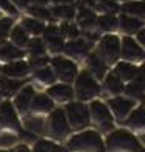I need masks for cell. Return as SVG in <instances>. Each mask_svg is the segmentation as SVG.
Listing matches in <instances>:
<instances>
[{
	"label": "cell",
	"instance_id": "6da1fadb",
	"mask_svg": "<svg viewBox=\"0 0 145 152\" xmlns=\"http://www.w3.org/2000/svg\"><path fill=\"white\" fill-rule=\"evenodd\" d=\"M66 149L70 152H105V141L98 130L83 129L67 138Z\"/></svg>",
	"mask_w": 145,
	"mask_h": 152
},
{
	"label": "cell",
	"instance_id": "7a4b0ae2",
	"mask_svg": "<svg viewBox=\"0 0 145 152\" xmlns=\"http://www.w3.org/2000/svg\"><path fill=\"white\" fill-rule=\"evenodd\" d=\"M105 149L109 152H139L142 149V144L128 129H113L105 140Z\"/></svg>",
	"mask_w": 145,
	"mask_h": 152
},
{
	"label": "cell",
	"instance_id": "3957f363",
	"mask_svg": "<svg viewBox=\"0 0 145 152\" xmlns=\"http://www.w3.org/2000/svg\"><path fill=\"white\" fill-rule=\"evenodd\" d=\"M74 93L76 100H83V102H91V100L97 99L100 93H102V85L100 82L89 72L86 67L80 69L76 78L74 80Z\"/></svg>",
	"mask_w": 145,
	"mask_h": 152
},
{
	"label": "cell",
	"instance_id": "277c9868",
	"mask_svg": "<svg viewBox=\"0 0 145 152\" xmlns=\"http://www.w3.org/2000/svg\"><path fill=\"white\" fill-rule=\"evenodd\" d=\"M45 122H47V137L55 140V141L64 140L72 132L70 124L64 111V107H55L45 116Z\"/></svg>",
	"mask_w": 145,
	"mask_h": 152
},
{
	"label": "cell",
	"instance_id": "5b68a950",
	"mask_svg": "<svg viewBox=\"0 0 145 152\" xmlns=\"http://www.w3.org/2000/svg\"><path fill=\"white\" fill-rule=\"evenodd\" d=\"M64 111L74 132H80L91 124V111H89L87 102L74 99L64 105Z\"/></svg>",
	"mask_w": 145,
	"mask_h": 152
},
{
	"label": "cell",
	"instance_id": "8992f818",
	"mask_svg": "<svg viewBox=\"0 0 145 152\" xmlns=\"http://www.w3.org/2000/svg\"><path fill=\"white\" fill-rule=\"evenodd\" d=\"M95 52L100 58L106 61L108 66H114L120 60V36L115 33H105L98 39Z\"/></svg>",
	"mask_w": 145,
	"mask_h": 152
},
{
	"label": "cell",
	"instance_id": "52a82bcc",
	"mask_svg": "<svg viewBox=\"0 0 145 152\" xmlns=\"http://www.w3.org/2000/svg\"><path fill=\"white\" fill-rule=\"evenodd\" d=\"M50 66L53 67L58 82H64V83H74L78 72H80V67H78L76 61L66 57L63 53L50 57Z\"/></svg>",
	"mask_w": 145,
	"mask_h": 152
},
{
	"label": "cell",
	"instance_id": "ba28073f",
	"mask_svg": "<svg viewBox=\"0 0 145 152\" xmlns=\"http://www.w3.org/2000/svg\"><path fill=\"white\" fill-rule=\"evenodd\" d=\"M89 111H91V121L98 127V130L111 132L114 129V116L111 113L108 104L94 99L89 104Z\"/></svg>",
	"mask_w": 145,
	"mask_h": 152
},
{
	"label": "cell",
	"instance_id": "9c48e42d",
	"mask_svg": "<svg viewBox=\"0 0 145 152\" xmlns=\"http://www.w3.org/2000/svg\"><path fill=\"white\" fill-rule=\"evenodd\" d=\"M0 127L2 130H9L14 133L22 132V118L17 113L11 99H3L0 102Z\"/></svg>",
	"mask_w": 145,
	"mask_h": 152
},
{
	"label": "cell",
	"instance_id": "30bf717a",
	"mask_svg": "<svg viewBox=\"0 0 145 152\" xmlns=\"http://www.w3.org/2000/svg\"><path fill=\"white\" fill-rule=\"evenodd\" d=\"M120 60L130 63H142L145 60V50L136 41V38L130 35L120 38Z\"/></svg>",
	"mask_w": 145,
	"mask_h": 152
},
{
	"label": "cell",
	"instance_id": "8fae6325",
	"mask_svg": "<svg viewBox=\"0 0 145 152\" xmlns=\"http://www.w3.org/2000/svg\"><path fill=\"white\" fill-rule=\"evenodd\" d=\"M31 66L27 58H20V60H14L9 63H3L0 74L6 75L9 78H16V80H25L31 75Z\"/></svg>",
	"mask_w": 145,
	"mask_h": 152
},
{
	"label": "cell",
	"instance_id": "7c38bea8",
	"mask_svg": "<svg viewBox=\"0 0 145 152\" xmlns=\"http://www.w3.org/2000/svg\"><path fill=\"white\" fill-rule=\"evenodd\" d=\"M35 93H36L35 85L25 83V85L13 96L11 102H13V105L16 107V110H17V113L20 115V118L30 113V107H31L33 97H35Z\"/></svg>",
	"mask_w": 145,
	"mask_h": 152
},
{
	"label": "cell",
	"instance_id": "4fadbf2b",
	"mask_svg": "<svg viewBox=\"0 0 145 152\" xmlns=\"http://www.w3.org/2000/svg\"><path fill=\"white\" fill-rule=\"evenodd\" d=\"M108 107L114 116V119L125 121L128 118V115L133 111V108L136 107V99L122 97V96H113L108 100Z\"/></svg>",
	"mask_w": 145,
	"mask_h": 152
},
{
	"label": "cell",
	"instance_id": "5bb4252c",
	"mask_svg": "<svg viewBox=\"0 0 145 152\" xmlns=\"http://www.w3.org/2000/svg\"><path fill=\"white\" fill-rule=\"evenodd\" d=\"M92 42L89 39H83V38H75V39H67L64 46V52L63 55L69 57L72 60H84L87 57V53L91 52Z\"/></svg>",
	"mask_w": 145,
	"mask_h": 152
},
{
	"label": "cell",
	"instance_id": "9a60e30c",
	"mask_svg": "<svg viewBox=\"0 0 145 152\" xmlns=\"http://www.w3.org/2000/svg\"><path fill=\"white\" fill-rule=\"evenodd\" d=\"M45 93L55 100V104H59V105H66L67 102L75 99L74 85H72V83L56 82V83H53V85L47 86Z\"/></svg>",
	"mask_w": 145,
	"mask_h": 152
},
{
	"label": "cell",
	"instance_id": "2e32d148",
	"mask_svg": "<svg viewBox=\"0 0 145 152\" xmlns=\"http://www.w3.org/2000/svg\"><path fill=\"white\" fill-rule=\"evenodd\" d=\"M84 63H86V69L91 72L98 82H102L105 78V75L109 72V66L106 64V61L103 58H100L95 50H91V52L87 53V57L84 58Z\"/></svg>",
	"mask_w": 145,
	"mask_h": 152
},
{
	"label": "cell",
	"instance_id": "e0dca14e",
	"mask_svg": "<svg viewBox=\"0 0 145 152\" xmlns=\"http://www.w3.org/2000/svg\"><path fill=\"white\" fill-rule=\"evenodd\" d=\"M56 104L50 96L44 91V93H35V97L31 100V107H30V113L31 115H39V116H47L52 111Z\"/></svg>",
	"mask_w": 145,
	"mask_h": 152
},
{
	"label": "cell",
	"instance_id": "ac0fdd59",
	"mask_svg": "<svg viewBox=\"0 0 145 152\" xmlns=\"http://www.w3.org/2000/svg\"><path fill=\"white\" fill-rule=\"evenodd\" d=\"M97 13L94 11L92 8H87V7H81L78 10V13L75 16L76 19V25L80 27L81 31H94L97 28Z\"/></svg>",
	"mask_w": 145,
	"mask_h": 152
},
{
	"label": "cell",
	"instance_id": "d6986e66",
	"mask_svg": "<svg viewBox=\"0 0 145 152\" xmlns=\"http://www.w3.org/2000/svg\"><path fill=\"white\" fill-rule=\"evenodd\" d=\"M123 93L128 97L136 99V100L144 97V94H145V67L139 71V74L131 82H128V85H125Z\"/></svg>",
	"mask_w": 145,
	"mask_h": 152
},
{
	"label": "cell",
	"instance_id": "ffe728a7",
	"mask_svg": "<svg viewBox=\"0 0 145 152\" xmlns=\"http://www.w3.org/2000/svg\"><path fill=\"white\" fill-rule=\"evenodd\" d=\"M27 58L25 49H20L17 46H14L11 41H5L0 44V63H9L14 60Z\"/></svg>",
	"mask_w": 145,
	"mask_h": 152
},
{
	"label": "cell",
	"instance_id": "44dd1931",
	"mask_svg": "<svg viewBox=\"0 0 145 152\" xmlns=\"http://www.w3.org/2000/svg\"><path fill=\"white\" fill-rule=\"evenodd\" d=\"M139 71H141V67H139L136 63H130V61H123V60L117 61V63L114 64V69H113L114 74L119 78H122L125 83L131 82L133 78L139 74Z\"/></svg>",
	"mask_w": 145,
	"mask_h": 152
},
{
	"label": "cell",
	"instance_id": "7402d4cb",
	"mask_svg": "<svg viewBox=\"0 0 145 152\" xmlns=\"http://www.w3.org/2000/svg\"><path fill=\"white\" fill-rule=\"evenodd\" d=\"M144 27V20L139 19V18H134L131 14H125L122 13L119 16V30L123 33V35H136Z\"/></svg>",
	"mask_w": 145,
	"mask_h": 152
},
{
	"label": "cell",
	"instance_id": "603a6c76",
	"mask_svg": "<svg viewBox=\"0 0 145 152\" xmlns=\"http://www.w3.org/2000/svg\"><path fill=\"white\" fill-rule=\"evenodd\" d=\"M22 127L28 129L33 133L38 135H47V122L45 116H39V115H25L22 116Z\"/></svg>",
	"mask_w": 145,
	"mask_h": 152
},
{
	"label": "cell",
	"instance_id": "cb8c5ba5",
	"mask_svg": "<svg viewBox=\"0 0 145 152\" xmlns=\"http://www.w3.org/2000/svg\"><path fill=\"white\" fill-rule=\"evenodd\" d=\"M125 124L131 130H137V132L144 133L145 132V105L134 107L133 111L125 119Z\"/></svg>",
	"mask_w": 145,
	"mask_h": 152
},
{
	"label": "cell",
	"instance_id": "d4e9b609",
	"mask_svg": "<svg viewBox=\"0 0 145 152\" xmlns=\"http://www.w3.org/2000/svg\"><path fill=\"white\" fill-rule=\"evenodd\" d=\"M31 77H33V80H35L36 83H39V85H42V86H50V85H53V83L58 82L56 74H55L53 67L50 64L35 69L31 72Z\"/></svg>",
	"mask_w": 145,
	"mask_h": 152
},
{
	"label": "cell",
	"instance_id": "484cf974",
	"mask_svg": "<svg viewBox=\"0 0 145 152\" xmlns=\"http://www.w3.org/2000/svg\"><path fill=\"white\" fill-rule=\"evenodd\" d=\"M24 85V80H16V78H9L0 74V96L3 99H11Z\"/></svg>",
	"mask_w": 145,
	"mask_h": 152
},
{
	"label": "cell",
	"instance_id": "4316f807",
	"mask_svg": "<svg viewBox=\"0 0 145 152\" xmlns=\"http://www.w3.org/2000/svg\"><path fill=\"white\" fill-rule=\"evenodd\" d=\"M48 8L52 18L59 22H70L76 16V8L74 5H50Z\"/></svg>",
	"mask_w": 145,
	"mask_h": 152
},
{
	"label": "cell",
	"instance_id": "83f0119b",
	"mask_svg": "<svg viewBox=\"0 0 145 152\" xmlns=\"http://www.w3.org/2000/svg\"><path fill=\"white\" fill-rule=\"evenodd\" d=\"M102 82H103V89L111 96H120L125 91V82L117 77L113 71L108 72Z\"/></svg>",
	"mask_w": 145,
	"mask_h": 152
},
{
	"label": "cell",
	"instance_id": "f1b7e54d",
	"mask_svg": "<svg viewBox=\"0 0 145 152\" xmlns=\"http://www.w3.org/2000/svg\"><path fill=\"white\" fill-rule=\"evenodd\" d=\"M19 24L24 27V30L28 33L30 36H42V33L44 30H45V22H42V20H39V19H35V18H31V16H22L20 20H19Z\"/></svg>",
	"mask_w": 145,
	"mask_h": 152
},
{
	"label": "cell",
	"instance_id": "f546056e",
	"mask_svg": "<svg viewBox=\"0 0 145 152\" xmlns=\"http://www.w3.org/2000/svg\"><path fill=\"white\" fill-rule=\"evenodd\" d=\"M31 152H67V149L52 138H39L31 146Z\"/></svg>",
	"mask_w": 145,
	"mask_h": 152
},
{
	"label": "cell",
	"instance_id": "4dcf8cb0",
	"mask_svg": "<svg viewBox=\"0 0 145 152\" xmlns=\"http://www.w3.org/2000/svg\"><path fill=\"white\" fill-rule=\"evenodd\" d=\"M30 38L31 36L24 30V27L17 22V24H14L13 27H11L8 41H11L14 46H17L20 49H27V46H28V42H30Z\"/></svg>",
	"mask_w": 145,
	"mask_h": 152
},
{
	"label": "cell",
	"instance_id": "1f68e13d",
	"mask_svg": "<svg viewBox=\"0 0 145 152\" xmlns=\"http://www.w3.org/2000/svg\"><path fill=\"white\" fill-rule=\"evenodd\" d=\"M25 52H27V58H36V57H45V55H48L45 41L42 39V36H31Z\"/></svg>",
	"mask_w": 145,
	"mask_h": 152
},
{
	"label": "cell",
	"instance_id": "d6a6232c",
	"mask_svg": "<svg viewBox=\"0 0 145 152\" xmlns=\"http://www.w3.org/2000/svg\"><path fill=\"white\" fill-rule=\"evenodd\" d=\"M97 28L105 33H114L119 30V18L115 14L102 13L97 16Z\"/></svg>",
	"mask_w": 145,
	"mask_h": 152
},
{
	"label": "cell",
	"instance_id": "836d02e7",
	"mask_svg": "<svg viewBox=\"0 0 145 152\" xmlns=\"http://www.w3.org/2000/svg\"><path fill=\"white\" fill-rule=\"evenodd\" d=\"M42 39L45 41V47H47V53L50 57L53 55H61L64 52V46H66V38L61 35H55V36H42Z\"/></svg>",
	"mask_w": 145,
	"mask_h": 152
},
{
	"label": "cell",
	"instance_id": "e575fe53",
	"mask_svg": "<svg viewBox=\"0 0 145 152\" xmlns=\"http://www.w3.org/2000/svg\"><path fill=\"white\" fill-rule=\"evenodd\" d=\"M27 14L31 16V18L35 19H39L42 22H53L55 19L52 18V13H50V8L48 7H44V5H38V3H30L28 7H27Z\"/></svg>",
	"mask_w": 145,
	"mask_h": 152
},
{
	"label": "cell",
	"instance_id": "d590c367",
	"mask_svg": "<svg viewBox=\"0 0 145 152\" xmlns=\"http://www.w3.org/2000/svg\"><path fill=\"white\" fill-rule=\"evenodd\" d=\"M120 11L125 14H131L134 18L145 19V0H133V2H126L120 5Z\"/></svg>",
	"mask_w": 145,
	"mask_h": 152
},
{
	"label": "cell",
	"instance_id": "8d00e7d4",
	"mask_svg": "<svg viewBox=\"0 0 145 152\" xmlns=\"http://www.w3.org/2000/svg\"><path fill=\"white\" fill-rule=\"evenodd\" d=\"M59 27V33L61 36L66 38V41L67 39H75V38H80L81 36V30L80 27H78L76 24H74V22H61V24H58Z\"/></svg>",
	"mask_w": 145,
	"mask_h": 152
},
{
	"label": "cell",
	"instance_id": "74e56055",
	"mask_svg": "<svg viewBox=\"0 0 145 152\" xmlns=\"http://www.w3.org/2000/svg\"><path fill=\"white\" fill-rule=\"evenodd\" d=\"M94 8L98 10V11H102V13L117 14V11L120 10V5L117 3V0H97Z\"/></svg>",
	"mask_w": 145,
	"mask_h": 152
},
{
	"label": "cell",
	"instance_id": "f35d334b",
	"mask_svg": "<svg viewBox=\"0 0 145 152\" xmlns=\"http://www.w3.org/2000/svg\"><path fill=\"white\" fill-rule=\"evenodd\" d=\"M14 144H17V133L0 130V149H11Z\"/></svg>",
	"mask_w": 145,
	"mask_h": 152
},
{
	"label": "cell",
	"instance_id": "ab89813d",
	"mask_svg": "<svg viewBox=\"0 0 145 152\" xmlns=\"http://www.w3.org/2000/svg\"><path fill=\"white\" fill-rule=\"evenodd\" d=\"M16 24L13 18L9 16H3L0 19V44L8 41V36H9V31H11V27Z\"/></svg>",
	"mask_w": 145,
	"mask_h": 152
},
{
	"label": "cell",
	"instance_id": "60d3db41",
	"mask_svg": "<svg viewBox=\"0 0 145 152\" xmlns=\"http://www.w3.org/2000/svg\"><path fill=\"white\" fill-rule=\"evenodd\" d=\"M0 11H2L5 16H9V18H13V19H16L20 13V10L16 7L11 0H0Z\"/></svg>",
	"mask_w": 145,
	"mask_h": 152
},
{
	"label": "cell",
	"instance_id": "b9f144b4",
	"mask_svg": "<svg viewBox=\"0 0 145 152\" xmlns=\"http://www.w3.org/2000/svg\"><path fill=\"white\" fill-rule=\"evenodd\" d=\"M27 60H28V63H30L33 71L38 69V67L50 64V55H45V57H36V58H27Z\"/></svg>",
	"mask_w": 145,
	"mask_h": 152
},
{
	"label": "cell",
	"instance_id": "7bdbcfd3",
	"mask_svg": "<svg viewBox=\"0 0 145 152\" xmlns=\"http://www.w3.org/2000/svg\"><path fill=\"white\" fill-rule=\"evenodd\" d=\"M9 152H31V148L25 143H17L9 149Z\"/></svg>",
	"mask_w": 145,
	"mask_h": 152
},
{
	"label": "cell",
	"instance_id": "ee69618b",
	"mask_svg": "<svg viewBox=\"0 0 145 152\" xmlns=\"http://www.w3.org/2000/svg\"><path fill=\"white\" fill-rule=\"evenodd\" d=\"M136 41L141 44L142 49L145 50V27H142V28L136 33Z\"/></svg>",
	"mask_w": 145,
	"mask_h": 152
},
{
	"label": "cell",
	"instance_id": "f6af8a7d",
	"mask_svg": "<svg viewBox=\"0 0 145 152\" xmlns=\"http://www.w3.org/2000/svg\"><path fill=\"white\" fill-rule=\"evenodd\" d=\"M11 2H13V3H14L19 10H27V7L30 5L31 0H11Z\"/></svg>",
	"mask_w": 145,
	"mask_h": 152
},
{
	"label": "cell",
	"instance_id": "bcb514c9",
	"mask_svg": "<svg viewBox=\"0 0 145 152\" xmlns=\"http://www.w3.org/2000/svg\"><path fill=\"white\" fill-rule=\"evenodd\" d=\"M50 5H74L75 0H48Z\"/></svg>",
	"mask_w": 145,
	"mask_h": 152
},
{
	"label": "cell",
	"instance_id": "7dc6e473",
	"mask_svg": "<svg viewBox=\"0 0 145 152\" xmlns=\"http://www.w3.org/2000/svg\"><path fill=\"white\" fill-rule=\"evenodd\" d=\"M139 141H141V144H145V132L141 135V138H139Z\"/></svg>",
	"mask_w": 145,
	"mask_h": 152
},
{
	"label": "cell",
	"instance_id": "c3c4849f",
	"mask_svg": "<svg viewBox=\"0 0 145 152\" xmlns=\"http://www.w3.org/2000/svg\"><path fill=\"white\" fill-rule=\"evenodd\" d=\"M117 2H122V3H126V2H133V0H117Z\"/></svg>",
	"mask_w": 145,
	"mask_h": 152
},
{
	"label": "cell",
	"instance_id": "681fc988",
	"mask_svg": "<svg viewBox=\"0 0 145 152\" xmlns=\"http://www.w3.org/2000/svg\"><path fill=\"white\" fill-rule=\"evenodd\" d=\"M0 152H9V149H0Z\"/></svg>",
	"mask_w": 145,
	"mask_h": 152
},
{
	"label": "cell",
	"instance_id": "f907efd6",
	"mask_svg": "<svg viewBox=\"0 0 145 152\" xmlns=\"http://www.w3.org/2000/svg\"><path fill=\"white\" fill-rule=\"evenodd\" d=\"M139 152H145V149H144V148H142V149H141V151H139Z\"/></svg>",
	"mask_w": 145,
	"mask_h": 152
},
{
	"label": "cell",
	"instance_id": "816d5d0a",
	"mask_svg": "<svg viewBox=\"0 0 145 152\" xmlns=\"http://www.w3.org/2000/svg\"><path fill=\"white\" fill-rule=\"evenodd\" d=\"M2 100H3V97H2V96H0V102H2Z\"/></svg>",
	"mask_w": 145,
	"mask_h": 152
},
{
	"label": "cell",
	"instance_id": "f5cc1de1",
	"mask_svg": "<svg viewBox=\"0 0 145 152\" xmlns=\"http://www.w3.org/2000/svg\"><path fill=\"white\" fill-rule=\"evenodd\" d=\"M0 69H2V63H0Z\"/></svg>",
	"mask_w": 145,
	"mask_h": 152
},
{
	"label": "cell",
	"instance_id": "db71d44e",
	"mask_svg": "<svg viewBox=\"0 0 145 152\" xmlns=\"http://www.w3.org/2000/svg\"><path fill=\"white\" fill-rule=\"evenodd\" d=\"M0 130H2V127H0Z\"/></svg>",
	"mask_w": 145,
	"mask_h": 152
}]
</instances>
